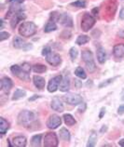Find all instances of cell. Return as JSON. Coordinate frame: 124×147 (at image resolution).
Here are the masks:
<instances>
[{
  "label": "cell",
  "mask_w": 124,
  "mask_h": 147,
  "mask_svg": "<svg viewBox=\"0 0 124 147\" xmlns=\"http://www.w3.org/2000/svg\"><path fill=\"white\" fill-rule=\"evenodd\" d=\"M37 31V26L32 22H24L19 27V34L24 37L33 36Z\"/></svg>",
  "instance_id": "6da1fadb"
},
{
  "label": "cell",
  "mask_w": 124,
  "mask_h": 147,
  "mask_svg": "<svg viewBox=\"0 0 124 147\" xmlns=\"http://www.w3.org/2000/svg\"><path fill=\"white\" fill-rule=\"evenodd\" d=\"M81 57H82V60L85 63V64H86L88 71L90 73H94L96 70V65H95V61L94 59V54H92V52L89 49H85L82 51Z\"/></svg>",
  "instance_id": "7a4b0ae2"
},
{
  "label": "cell",
  "mask_w": 124,
  "mask_h": 147,
  "mask_svg": "<svg viewBox=\"0 0 124 147\" xmlns=\"http://www.w3.org/2000/svg\"><path fill=\"white\" fill-rule=\"evenodd\" d=\"M94 24H95L94 17L90 13H85L83 15L82 19H81V24H80L82 31H84V32H89V31L94 27Z\"/></svg>",
  "instance_id": "3957f363"
},
{
  "label": "cell",
  "mask_w": 124,
  "mask_h": 147,
  "mask_svg": "<svg viewBox=\"0 0 124 147\" xmlns=\"http://www.w3.org/2000/svg\"><path fill=\"white\" fill-rule=\"evenodd\" d=\"M35 118H36V115L33 112L24 110L18 115V122L22 125H27V124L32 123L35 120Z\"/></svg>",
  "instance_id": "277c9868"
},
{
  "label": "cell",
  "mask_w": 124,
  "mask_h": 147,
  "mask_svg": "<svg viewBox=\"0 0 124 147\" xmlns=\"http://www.w3.org/2000/svg\"><path fill=\"white\" fill-rule=\"evenodd\" d=\"M10 71L15 76H17L18 78H20L21 80H24V81L30 80L29 73L25 72L24 69L22 68V66H20V65H18V64L12 65V66L10 67Z\"/></svg>",
  "instance_id": "5b68a950"
},
{
  "label": "cell",
  "mask_w": 124,
  "mask_h": 147,
  "mask_svg": "<svg viewBox=\"0 0 124 147\" xmlns=\"http://www.w3.org/2000/svg\"><path fill=\"white\" fill-rule=\"evenodd\" d=\"M63 100L70 105H79L83 102L82 97L77 93H67L63 96Z\"/></svg>",
  "instance_id": "8992f818"
},
{
  "label": "cell",
  "mask_w": 124,
  "mask_h": 147,
  "mask_svg": "<svg viewBox=\"0 0 124 147\" xmlns=\"http://www.w3.org/2000/svg\"><path fill=\"white\" fill-rule=\"evenodd\" d=\"M59 144L57 135L53 132H48L44 137V146L45 147H56Z\"/></svg>",
  "instance_id": "52a82bcc"
},
{
  "label": "cell",
  "mask_w": 124,
  "mask_h": 147,
  "mask_svg": "<svg viewBox=\"0 0 124 147\" xmlns=\"http://www.w3.org/2000/svg\"><path fill=\"white\" fill-rule=\"evenodd\" d=\"M13 47L15 49H32V46H31V44L27 43V42L25 40H24L22 38L19 37V36H15L13 38Z\"/></svg>",
  "instance_id": "ba28073f"
},
{
  "label": "cell",
  "mask_w": 124,
  "mask_h": 147,
  "mask_svg": "<svg viewBox=\"0 0 124 147\" xmlns=\"http://www.w3.org/2000/svg\"><path fill=\"white\" fill-rule=\"evenodd\" d=\"M62 124V118L57 115H51L47 121V127L50 129H55Z\"/></svg>",
  "instance_id": "9c48e42d"
},
{
  "label": "cell",
  "mask_w": 124,
  "mask_h": 147,
  "mask_svg": "<svg viewBox=\"0 0 124 147\" xmlns=\"http://www.w3.org/2000/svg\"><path fill=\"white\" fill-rule=\"evenodd\" d=\"M62 79H63V76H57L55 77H53L49 80V82L48 84V90L49 92H55L58 88H59L60 83Z\"/></svg>",
  "instance_id": "30bf717a"
},
{
  "label": "cell",
  "mask_w": 124,
  "mask_h": 147,
  "mask_svg": "<svg viewBox=\"0 0 124 147\" xmlns=\"http://www.w3.org/2000/svg\"><path fill=\"white\" fill-rule=\"evenodd\" d=\"M12 80L9 77L4 76L1 78V90L5 92L6 94H9V91L12 88Z\"/></svg>",
  "instance_id": "8fae6325"
},
{
  "label": "cell",
  "mask_w": 124,
  "mask_h": 147,
  "mask_svg": "<svg viewBox=\"0 0 124 147\" xmlns=\"http://www.w3.org/2000/svg\"><path fill=\"white\" fill-rule=\"evenodd\" d=\"M46 61H48V63L52 65V66H58V65H60L62 63V58L60 55H58V54L50 53L49 55L46 57Z\"/></svg>",
  "instance_id": "7c38bea8"
},
{
  "label": "cell",
  "mask_w": 124,
  "mask_h": 147,
  "mask_svg": "<svg viewBox=\"0 0 124 147\" xmlns=\"http://www.w3.org/2000/svg\"><path fill=\"white\" fill-rule=\"evenodd\" d=\"M113 55L116 59H123L124 58V44H117L113 48Z\"/></svg>",
  "instance_id": "4fadbf2b"
},
{
  "label": "cell",
  "mask_w": 124,
  "mask_h": 147,
  "mask_svg": "<svg viewBox=\"0 0 124 147\" xmlns=\"http://www.w3.org/2000/svg\"><path fill=\"white\" fill-rule=\"evenodd\" d=\"M22 7H21V4H12V5L10 6L9 11L7 12L6 14V19L9 18V17H12L13 15L17 14V13H20L22 11Z\"/></svg>",
  "instance_id": "5bb4252c"
},
{
  "label": "cell",
  "mask_w": 124,
  "mask_h": 147,
  "mask_svg": "<svg viewBox=\"0 0 124 147\" xmlns=\"http://www.w3.org/2000/svg\"><path fill=\"white\" fill-rule=\"evenodd\" d=\"M50 107L56 112H63L64 109V104H63V102H62L61 99H59L58 97H55V98L52 99L51 102H50Z\"/></svg>",
  "instance_id": "9a60e30c"
},
{
  "label": "cell",
  "mask_w": 124,
  "mask_h": 147,
  "mask_svg": "<svg viewBox=\"0 0 124 147\" xmlns=\"http://www.w3.org/2000/svg\"><path fill=\"white\" fill-rule=\"evenodd\" d=\"M25 18H26V16H25L24 13H22V12L13 15L12 18H11V21H10V26H11V28L14 29L15 27L17 26V24H19V22H22V21H24Z\"/></svg>",
  "instance_id": "2e32d148"
},
{
  "label": "cell",
  "mask_w": 124,
  "mask_h": 147,
  "mask_svg": "<svg viewBox=\"0 0 124 147\" xmlns=\"http://www.w3.org/2000/svg\"><path fill=\"white\" fill-rule=\"evenodd\" d=\"M59 22H61L62 25L66 27V28L73 27V20H72V18L69 14H63L61 16V19H60Z\"/></svg>",
  "instance_id": "e0dca14e"
},
{
  "label": "cell",
  "mask_w": 124,
  "mask_h": 147,
  "mask_svg": "<svg viewBox=\"0 0 124 147\" xmlns=\"http://www.w3.org/2000/svg\"><path fill=\"white\" fill-rule=\"evenodd\" d=\"M33 82L39 90H42L43 88H45V85H46V81L45 78L42 76H33Z\"/></svg>",
  "instance_id": "ac0fdd59"
},
{
  "label": "cell",
  "mask_w": 124,
  "mask_h": 147,
  "mask_svg": "<svg viewBox=\"0 0 124 147\" xmlns=\"http://www.w3.org/2000/svg\"><path fill=\"white\" fill-rule=\"evenodd\" d=\"M69 88H70V79H69L68 76H64L60 83L59 90L62 92H67Z\"/></svg>",
  "instance_id": "d6986e66"
},
{
  "label": "cell",
  "mask_w": 124,
  "mask_h": 147,
  "mask_svg": "<svg viewBox=\"0 0 124 147\" xmlns=\"http://www.w3.org/2000/svg\"><path fill=\"white\" fill-rule=\"evenodd\" d=\"M26 137L24 136H17L13 138V141H12V144L13 146H16V147H25L26 146Z\"/></svg>",
  "instance_id": "ffe728a7"
},
{
  "label": "cell",
  "mask_w": 124,
  "mask_h": 147,
  "mask_svg": "<svg viewBox=\"0 0 124 147\" xmlns=\"http://www.w3.org/2000/svg\"><path fill=\"white\" fill-rule=\"evenodd\" d=\"M96 55H97V60L98 61L103 64L106 63V50H104L102 47H100L98 49H97V53H96Z\"/></svg>",
  "instance_id": "44dd1931"
},
{
  "label": "cell",
  "mask_w": 124,
  "mask_h": 147,
  "mask_svg": "<svg viewBox=\"0 0 124 147\" xmlns=\"http://www.w3.org/2000/svg\"><path fill=\"white\" fill-rule=\"evenodd\" d=\"M9 129V123L5 118L1 117L0 118V133H1V135H4Z\"/></svg>",
  "instance_id": "7402d4cb"
},
{
  "label": "cell",
  "mask_w": 124,
  "mask_h": 147,
  "mask_svg": "<svg viewBox=\"0 0 124 147\" xmlns=\"http://www.w3.org/2000/svg\"><path fill=\"white\" fill-rule=\"evenodd\" d=\"M63 118H64V121L65 125H66V126L71 127V126H74L76 124V119L70 114H64Z\"/></svg>",
  "instance_id": "603a6c76"
},
{
  "label": "cell",
  "mask_w": 124,
  "mask_h": 147,
  "mask_svg": "<svg viewBox=\"0 0 124 147\" xmlns=\"http://www.w3.org/2000/svg\"><path fill=\"white\" fill-rule=\"evenodd\" d=\"M60 138L62 139L63 141L64 142H69L70 141V139H71V135H70V132L65 129V127H63V129H60Z\"/></svg>",
  "instance_id": "cb8c5ba5"
},
{
  "label": "cell",
  "mask_w": 124,
  "mask_h": 147,
  "mask_svg": "<svg viewBox=\"0 0 124 147\" xmlns=\"http://www.w3.org/2000/svg\"><path fill=\"white\" fill-rule=\"evenodd\" d=\"M56 29H57V25L55 24V22L50 20L47 22V24L45 25L44 32L45 33H50V32H52V31H55Z\"/></svg>",
  "instance_id": "d4e9b609"
},
{
  "label": "cell",
  "mask_w": 124,
  "mask_h": 147,
  "mask_svg": "<svg viewBox=\"0 0 124 147\" xmlns=\"http://www.w3.org/2000/svg\"><path fill=\"white\" fill-rule=\"evenodd\" d=\"M26 95V91L24 90H21V88H18V90H15L14 94H13V97H12V100H20L22 98L25 97Z\"/></svg>",
  "instance_id": "484cf974"
},
{
  "label": "cell",
  "mask_w": 124,
  "mask_h": 147,
  "mask_svg": "<svg viewBox=\"0 0 124 147\" xmlns=\"http://www.w3.org/2000/svg\"><path fill=\"white\" fill-rule=\"evenodd\" d=\"M41 138H42V135H40V134L33 136V138L31 139V145L34 147L40 146L41 145Z\"/></svg>",
  "instance_id": "4316f807"
},
{
  "label": "cell",
  "mask_w": 124,
  "mask_h": 147,
  "mask_svg": "<svg viewBox=\"0 0 124 147\" xmlns=\"http://www.w3.org/2000/svg\"><path fill=\"white\" fill-rule=\"evenodd\" d=\"M47 70V67H46V65L44 64H41V63H37V64H35L33 66V71L35 73H37V74H42L46 72Z\"/></svg>",
  "instance_id": "83f0119b"
},
{
  "label": "cell",
  "mask_w": 124,
  "mask_h": 147,
  "mask_svg": "<svg viewBox=\"0 0 124 147\" xmlns=\"http://www.w3.org/2000/svg\"><path fill=\"white\" fill-rule=\"evenodd\" d=\"M96 142H97V135L94 132V131H92V133L91 134L90 138H89V142L87 144V146L88 147H94L95 146V144Z\"/></svg>",
  "instance_id": "f1b7e54d"
},
{
  "label": "cell",
  "mask_w": 124,
  "mask_h": 147,
  "mask_svg": "<svg viewBox=\"0 0 124 147\" xmlns=\"http://www.w3.org/2000/svg\"><path fill=\"white\" fill-rule=\"evenodd\" d=\"M89 41H90V37L88 36H85V34H81V36H79L77 38L76 43L77 45H84V44H87Z\"/></svg>",
  "instance_id": "f546056e"
},
{
  "label": "cell",
  "mask_w": 124,
  "mask_h": 147,
  "mask_svg": "<svg viewBox=\"0 0 124 147\" xmlns=\"http://www.w3.org/2000/svg\"><path fill=\"white\" fill-rule=\"evenodd\" d=\"M75 75L81 79H85L87 77L86 72H85V70L82 67H77V69L75 70Z\"/></svg>",
  "instance_id": "4dcf8cb0"
},
{
  "label": "cell",
  "mask_w": 124,
  "mask_h": 147,
  "mask_svg": "<svg viewBox=\"0 0 124 147\" xmlns=\"http://www.w3.org/2000/svg\"><path fill=\"white\" fill-rule=\"evenodd\" d=\"M71 5L76 7H86V2H85V0H77L76 2L71 3Z\"/></svg>",
  "instance_id": "1f68e13d"
},
{
  "label": "cell",
  "mask_w": 124,
  "mask_h": 147,
  "mask_svg": "<svg viewBox=\"0 0 124 147\" xmlns=\"http://www.w3.org/2000/svg\"><path fill=\"white\" fill-rule=\"evenodd\" d=\"M61 16H62V14L56 12V11L55 12L50 13V19H51V21H53V22H59L61 19Z\"/></svg>",
  "instance_id": "d6a6232c"
},
{
  "label": "cell",
  "mask_w": 124,
  "mask_h": 147,
  "mask_svg": "<svg viewBox=\"0 0 124 147\" xmlns=\"http://www.w3.org/2000/svg\"><path fill=\"white\" fill-rule=\"evenodd\" d=\"M117 78V77H113V78H109V79H107V80H106V81H104V82H102L100 85H99V88H104V87H106L107 85H109V84H111L113 81Z\"/></svg>",
  "instance_id": "836d02e7"
},
{
  "label": "cell",
  "mask_w": 124,
  "mask_h": 147,
  "mask_svg": "<svg viewBox=\"0 0 124 147\" xmlns=\"http://www.w3.org/2000/svg\"><path fill=\"white\" fill-rule=\"evenodd\" d=\"M69 54H70V57H71V59L74 61L76 58L77 57V49L75 48H71L70 50H69Z\"/></svg>",
  "instance_id": "e575fe53"
},
{
  "label": "cell",
  "mask_w": 124,
  "mask_h": 147,
  "mask_svg": "<svg viewBox=\"0 0 124 147\" xmlns=\"http://www.w3.org/2000/svg\"><path fill=\"white\" fill-rule=\"evenodd\" d=\"M10 36V34L9 33H7V32H1V34H0V41H4V40H6Z\"/></svg>",
  "instance_id": "d590c367"
},
{
  "label": "cell",
  "mask_w": 124,
  "mask_h": 147,
  "mask_svg": "<svg viewBox=\"0 0 124 147\" xmlns=\"http://www.w3.org/2000/svg\"><path fill=\"white\" fill-rule=\"evenodd\" d=\"M50 53H51V49H50L49 46H47V47H45L43 49H42V55L45 56V57L49 55Z\"/></svg>",
  "instance_id": "8d00e7d4"
},
{
  "label": "cell",
  "mask_w": 124,
  "mask_h": 147,
  "mask_svg": "<svg viewBox=\"0 0 124 147\" xmlns=\"http://www.w3.org/2000/svg\"><path fill=\"white\" fill-rule=\"evenodd\" d=\"M22 68L24 69V70L27 73H29L30 74V71H31V65L28 63H22Z\"/></svg>",
  "instance_id": "74e56055"
},
{
  "label": "cell",
  "mask_w": 124,
  "mask_h": 147,
  "mask_svg": "<svg viewBox=\"0 0 124 147\" xmlns=\"http://www.w3.org/2000/svg\"><path fill=\"white\" fill-rule=\"evenodd\" d=\"M7 1L12 4H22L24 0H7Z\"/></svg>",
  "instance_id": "f35d334b"
},
{
  "label": "cell",
  "mask_w": 124,
  "mask_h": 147,
  "mask_svg": "<svg viewBox=\"0 0 124 147\" xmlns=\"http://www.w3.org/2000/svg\"><path fill=\"white\" fill-rule=\"evenodd\" d=\"M118 113L119 115L124 114V104H122V105H121V106L118 108Z\"/></svg>",
  "instance_id": "ab89813d"
},
{
  "label": "cell",
  "mask_w": 124,
  "mask_h": 147,
  "mask_svg": "<svg viewBox=\"0 0 124 147\" xmlns=\"http://www.w3.org/2000/svg\"><path fill=\"white\" fill-rule=\"evenodd\" d=\"M85 109H86V104L82 103V105H80L79 108V113H83V112L85 111Z\"/></svg>",
  "instance_id": "60d3db41"
},
{
  "label": "cell",
  "mask_w": 124,
  "mask_h": 147,
  "mask_svg": "<svg viewBox=\"0 0 124 147\" xmlns=\"http://www.w3.org/2000/svg\"><path fill=\"white\" fill-rule=\"evenodd\" d=\"M119 18H121V20H124V7L121 9V12H119Z\"/></svg>",
  "instance_id": "b9f144b4"
},
{
  "label": "cell",
  "mask_w": 124,
  "mask_h": 147,
  "mask_svg": "<svg viewBox=\"0 0 124 147\" xmlns=\"http://www.w3.org/2000/svg\"><path fill=\"white\" fill-rule=\"evenodd\" d=\"M118 36H119L121 38H124V30H121L118 33Z\"/></svg>",
  "instance_id": "7bdbcfd3"
},
{
  "label": "cell",
  "mask_w": 124,
  "mask_h": 147,
  "mask_svg": "<svg viewBox=\"0 0 124 147\" xmlns=\"http://www.w3.org/2000/svg\"><path fill=\"white\" fill-rule=\"evenodd\" d=\"M98 12H99V9H98V7H94V9H92V11H91V13L94 14V15H97Z\"/></svg>",
  "instance_id": "ee69618b"
},
{
  "label": "cell",
  "mask_w": 124,
  "mask_h": 147,
  "mask_svg": "<svg viewBox=\"0 0 124 147\" xmlns=\"http://www.w3.org/2000/svg\"><path fill=\"white\" fill-rule=\"evenodd\" d=\"M104 113H106V109H104V108H102V109H101V114L99 115V118H102Z\"/></svg>",
  "instance_id": "f6af8a7d"
},
{
  "label": "cell",
  "mask_w": 124,
  "mask_h": 147,
  "mask_svg": "<svg viewBox=\"0 0 124 147\" xmlns=\"http://www.w3.org/2000/svg\"><path fill=\"white\" fill-rule=\"evenodd\" d=\"M119 145L124 147V139H121V140H119Z\"/></svg>",
  "instance_id": "bcb514c9"
},
{
  "label": "cell",
  "mask_w": 124,
  "mask_h": 147,
  "mask_svg": "<svg viewBox=\"0 0 124 147\" xmlns=\"http://www.w3.org/2000/svg\"><path fill=\"white\" fill-rule=\"evenodd\" d=\"M40 96H38V95H35V96H33V98H30L29 99V100H36V99H37V98H39Z\"/></svg>",
  "instance_id": "7dc6e473"
},
{
  "label": "cell",
  "mask_w": 124,
  "mask_h": 147,
  "mask_svg": "<svg viewBox=\"0 0 124 147\" xmlns=\"http://www.w3.org/2000/svg\"><path fill=\"white\" fill-rule=\"evenodd\" d=\"M0 24H1V27H0V30H3V28H4V21L3 20H0Z\"/></svg>",
  "instance_id": "c3c4849f"
},
{
  "label": "cell",
  "mask_w": 124,
  "mask_h": 147,
  "mask_svg": "<svg viewBox=\"0 0 124 147\" xmlns=\"http://www.w3.org/2000/svg\"><path fill=\"white\" fill-rule=\"evenodd\" d=\"M75 83L77 84V88H79V87L80 86V85H81L80 81H79V80H76V81H75Z\"/></svg>",
  "instance_id": "681fc988"
},
{
  "label": "cell",
  "mask_w": 124,
  "mask_h": 147,
  "mask_svg": "<svg viewBox=\"0 0 124 147\" xmlns=\"http://www.w3.org/2000/svg\"><path fill=\"white\" fill-rule=\"evenodd\" d=\"M106 129H107L106 126H104V127H102V129H101V132H104V131H106Z\"/></svg>",
  "instance_id": "f907efd6"
},
{
  "label": "cell",
  "mask_w": 124,
  "mask_h": 147,
  "mask_svg": "<svg viewBox=\"0 0 124 147\" xmlns=\"http://www.w3.org/2000/svg\"><path fill=\"white\" fill-rule=\"evenodd\" d=\"M122 100H124V95H123V98H122Z\"/></svg>",
  "instance_id": "816d5d0a"
}]
</instances>
